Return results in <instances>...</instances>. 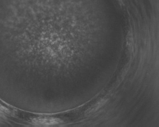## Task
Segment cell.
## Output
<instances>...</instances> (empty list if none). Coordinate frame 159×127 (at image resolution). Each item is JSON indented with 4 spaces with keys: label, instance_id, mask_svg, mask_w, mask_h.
Segmentation results:
<instances>
[{
    "label": "cell",
    "instance_id": "6da1fadb",
    "mask_svg": "<svg viewBox=\"0 0 159 127\" xmlns=\"http://www.w3.org/2000/svg\"><path fill=\"white\" fill-rule=\"evenodd\" d=\"M106 102H107V100L106 99H102V100H100L96 104H95L94 106L89 109L87 111V113L90 114V113H94L96 110H97L98 109H100V107L103 106L106 103Z\"/></svg>",
    "mask_w": 159,
    "mask_h": 127
}]
</instances>
